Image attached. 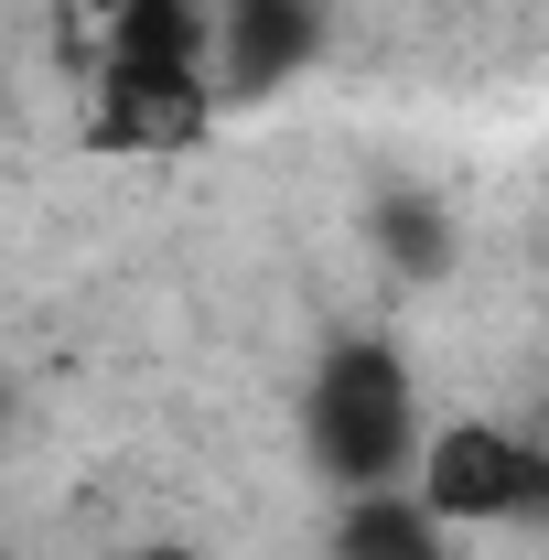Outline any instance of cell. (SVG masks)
I'll return each instance as SVG.
<instances>
[{
    "mask_svg": "<svg viewBox=\"0 0 549 560\" xmlns=\"http://www.w3.org/2000/svg\"><path fill=\"white\" fill-rule=\"evenodd\" d=\"M302 442H313V464L344 495H377V486H399V475H420V388H410V366L388 346H366V335L335 346L313 366V388H302Z\"/></svg>",
    "mask_w": 549,
    "mask_h": 560,
    "instance_id": "1",
    "label": "cell"
},
{
    "mask_svg": "<svg viewBox=\"0 0 549 560\" xmlns=\"http://www.w3.org/2000/svg\"><path fill=\"white\" fill-rule=\"evenodd\" d=\"M410 486L442 528H517L549 495V442L506 431V420H453V431H431Z\"/></svg>",
    "mask_w": 549,
    "mask_h": 560,
    "instance_id": "2",
    "label": "cell"
},
{
    "mask_svg": "<svg viewBox=\"0 0 549 560\" xmlns=\"http://www.w3.org/2000/svg\"><path fill=\"white\" fill-rule=\"evenodd\" d=\"M226 108L206 66H140V55H97V97H86V151H184L206 140Z\"/></svg>",
    "mask_w": 549,
    "mask_h": 560,
    "instance_id": "3",
    "label": "cell"
},
{
    "mask_svg": "<svg viewBox=\"0 0 549 560\" xmlns=\"http://www.w3.org/2000/svg\"><path fill=\"white\" fill-rule=\"evenodd\" d=\"M324 55V0H215V97L248 108Z\"/></svg>",
    "mask_w": 549,
    "mask_h": 560,
    "instance_id": "4",
    "label": "cell"
},
{
    "mask_svg": "<svg viewBox=\"0 0 549 560\" xmlns=\"http://www.w3.org/2000/svg\"><path fill=\"white\" fill-rule=\"evenodd\" d=\"M335 560H442V517L420 506V486H377L335 517Z\"/></svg>",
    "mask_w": 549,
    "mask_h": 560,
    "instance_id": "5",
    "label": "cell"
},
{
    "mask_svg": "<svg viewBox=\"0 0 549 560\" xmlns=\"http://www.w3.org/2000/svg\"><path fill=\"white\" fill-rule=\"evenodd\" d=\"M377 248H388L410 280H431V270H442V248H453V226H442L431 195H388V206H377Z\"/></svg>",
    "mask_w": 549,
    "mask_h": 560,
    "instance_id": "6",
    "label": "cell"
},
{
    "mask_svg": "<svg viewBox=\"0 0 549 560\" xmlns=\"http://www.w3.org/2000/svg\"><path fill=\"white\" fill-rule=\"evenodd\" d=\"M97 22H119V11H215V0H86Z\"/></svg>",
    "mask_w": 549,
    "mask_h": 560,
    "instance_id": "7",
    "label": "cell"
},
{
    "mask_svg": "<svg viewBox=\"0 0 549 560\" xmlns=\"http://www.w3.org/2000/svg\"><path fill=\"white\" fill-rule=\"evenodd\" d=\"M130 560H195V550H173V539H162V550H130Z\"/></svg>",
    "mask_w": 549,
    "mask_h": 560,
    "instance_id": "8",
    "label": "cell"
},
{
    "mask_svg": "<svg viewBox=\"0 0 549 560\" xmlns=\"http://www.w3.org/2000/svg\"><path fill=\"white\" fill-rule=\"evenodd\" d=\"M539 517H549V495H539Z\"/></svg>",
    "mask_w": 549,
    "mask_h": 560,
    "instance_id": "9",
    "label": "cell"
}]
</instances>
